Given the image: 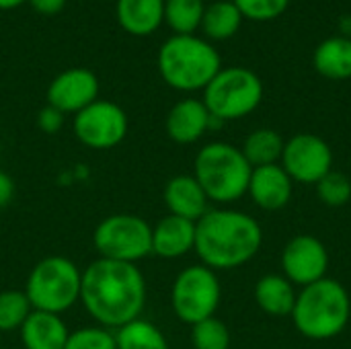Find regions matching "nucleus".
I'll use <instances>...</instances> for the list:
<instances>
[{"mask_svg": "<svg viewBox=\"0 0 351 349\" xmlns=\"http://www.w3.org/2000/svg\"><path fill=\"white\" fill-rule=\"evenodd\" d=\"M80 300L99 327L117 331L140 319L146 304V280L136 263L99 257L82 272Z\"/></svg>", "mask_w": 351, "mask_h": 349, "instance_id": "f257e3e1", "label": "nucleus"}, {"mask_svg": "<svg viewBox=\"0 0 351 349\" xmlns=\"http://www.w3.org/2000/svg\"><path fill=\"white\" fill-rule=\"evenodd\" d=\"M259 222L237 210H208L195 222L193 251L210 269H234L251 261L261 249Z\"/></svg>", "mask_w": 351, "mask_h": 349, "instance_id": "f03ea898", "label": "nucleus"}, {"mask_svg": "<svg viewBox=\"0 0 351 349\" xmlns=\"http://www.w3.org/2000/svg\"><path fill=\"white\" fill-rule=\"evenodd\" d=\"M351 300L343 284L331 278H323L311 286H304L296 294L292 319L300 335L327 341L337 337L350 323Z\"/></svg>", "mask_w": 351, "mask_h": 349, "instance_id": "7ed1b4c3", "label": "nucleus"}, {"mask_svg": "<svg viewBox=\"0 0 351 349\" xmlns=\"http://www.w3.org/2000/svg\"><path fill=\"white\" fill-rule=\"evenodd\" d=\"M158 72L175 91H204L222 70L218 49L197 35H173L158 49Z\"/></svg>", "mask_w": 351, "mask_h": 349, "instance_id": "20e7f679", "label": "nucleus"}, {"mask_svg": "<svg viewBox=\"0 0 351 349\" xmlns=\"http://www.w3.org/2000/svg\"><path fill=\"white\" fill-rule=\"evenodd\" d=\"M253 167L243 150L226 142L206 144L193 165V177L206 191L208 200L232 204L249 191Z\"/></svg>", "mask_w": 351, "mask_h": 349, "instance_id": "39448f33", "label": "nucleus"}, {"mask_svg": "<svg viewBox=\"0 0 351 349\" xmlns=\"http://www.w3.org/2000/svg\"><path fill=\"white\" fill-rule=\"evenodd\" d=\"M82 272L62 255L41 259L29 274L25 294L33 311L62 315L80 300Z\"/></svg>", "mask_w": 351, "mask_h": 349, "instance_id": "423d86ee", "label": "nucleus"}, {"mask_svg": "<svg viewBox=\"0 0 351 349\" xmlns=\"http://www.w3.org/2000/svg\"><path fill=\"white\" fill-rule=\"evenodd\" d=\"M263 99L261 78L241 66L222 68L204 88V105L220 121L241 119L253 113Z\"/></svg>", "mask_w": 351, "mask_h": 349, "instance_id": "0eeeda50", "label": "nucleus"}, {"mask_svg": "<svg viewBox=\"0 0 351 349\" xmlns=\"http://www.w3.org/2000/svg\"><path fill=\"white\" fill-rule=\"evenodd\" d=\"M93 245L103 259L136 263L152 253V226L136 214H111L97 224Z\"/></svg>", "mask_w": 351, "mask_h": 349, "instance_id": "6e6552de", "label": "nucleus"}, {"mask_svg": "<svg viewBox=\"0 0 351 349\" xmlns=\"http://www.w3.org/2000/svg\"><path fill=\"white\" fill-rule=\"evenodd\" d=\"M220 282L214 269L206 265H189L185 267L173 284L171 304L179 321L187 325H195L214 317L220 304Z\"/></svg>", "mask_w": 351, "mask_h": 349, "instance_id": "1a4fd4ad", "label": "nucleus"}, {"mask_svg": "<svg viewBox=\"0 0 351 349\" xmlns=\"http://www.w3.org/2000/svg\"><path fill=\"white\" fill-rule=\"evenodd\" d=\"M72 130L76 140L84 146L93 150H109L125 138L128 115L119 105L97 99L74 115Z\"/></svg>", "mask_w": 351, "mask_h": 349, "instance_id": "9d476101", "label": "nucleus"}, {"mask_svg": "<svg viewBox=\"0 0 351 349\" xmlns=\"http://www.w3.org/2000/svg\"><path fill=\"white\" fill-rule=\"evenodd\" d=\"M331 146L317 134H296L284 144L282 169L292 181L319 183L333 169Z\"/></svg>", "mask_w": 351, "mask_h": 349, "instance_id": "9b49d317", "label": "nucleus"}, {"mask_svg": "<svg viewBox=\"0 0 351 349\" xmlns=\"http://www.w3.org/2000/svg\"><path fill=\"white\" fill-rule=\"evenodd\" d=\"M282 269L290 284L302 288L311 286L325 278L329 269V253L317 237L298 234L284 247Z\"/></svg>", "mask_w": 351, "mask_h": 349, "instance_id": "f8f14e48", "label": "nucleus"}, {"mask_svg": "<svg viewBox=\"0 0 351 349\" xmlns=\"http://www.w3.org/2000/svg\"><path fill=\"white\" fill-rule=\"evenodd\" d=\"M99 99V78L88 68H70L60 72L47 86V105L58 111L78 113Z\"/></svg>", "mask_w": 351, "mask_h": 349, "instance_id": "ddd939ff", "label": "nucleus"}, {"mask_svg": "<svg viewBox=\"0 0 351 349\" xmlns=\"http://www.w3.org/2000/svg\"><path fill=\"white\" fill-rule=\"evenodd\" d=\"M292 179L288 177V173L282 169V165H267V167H257L251 173V181H249V191L253 202L267 210V212H276L282 210L284 206H288L290 197H292Z\"/></svg>", "mask_w": 351, "mask_h": 349, "instance_id": "4468645a", "label": "nucleus"}, {"mask_svg": "<svg viewBox=\"0 0 351 349\" xmlns=\"http://www.w3.org/2000/svg\"><path fill=\"white\" fill-rule=\"evenodd\" d=\"M165 125L173 142L193 144L206 134V130H210V111L206 109L204 101L183 99L171 107Z\"/></svg>", "mask_w": 351, "mask_h": 349, "instance_id": "2eb2a0df", "label": "nucleus"}, {"mask_svg": "<svg viewBox=\"0 0 351 349\" xmlns=\"http://www.w3.org/2000/svg\"><path fill=\"white\" fill-rule=\"evenodd\" d=\"M195 247V222L179 218V216H165L152 226V253L162 259H177L187 255Z\"/></svg>", "mask_w": 351, "mask_h": 349, "instance_id": "dca6fc26", "label": "nucleus"}, {"mask_svg": "<svg viewBox=\"0 0 351 349\" xmlns=\"http://www.w3.org/2000/svg\"><path fill=\"white\" fill-rule=\"evenodd\" d=\"M208 195L193 175H177L165 187V204L173 216L197 222L208 212Z\"/></svg>", "mask_w": 351, "mask_h": 349, "instance_id": "f3484780", "label": "nucleus"}, {"mask_svg": "<svg viewBox=\"0 0 351 349\" xmlns=\"http://www.w3.org/2000/svg\"><path fill=\"white\" fill-rule=\"evenodd\" d=\"M68 327L60 315L33 311L21 327V341L25 349H64L68 341Z\"/></svg>", "mask_w": 351, "mask_h": 349, "instance_id": "a211bd4d", "label": "nucleus"}, {"mask_svg": "<svg viewBox=\"0 0 351 349\" xmlns=\"http://www.w3.org/2000/svg\"><path fill=\"white\" fill-rule=\"evenodd\" d=\"M115 14L125 33L152 35L165 21V0H117Z\"/></svg>", "mask_w": 351, "mask_h": 349, "instance_id": "6ab92c4d", "label": "nucleus"}, {"mask_svg": "<svg viewBox=\"0 0 351 349\" xmlns=\"http://www.w3.org/2000/svg\"><path fill=\"white\" fill-rule=\"evenodd\" d=\"M315 70L329 80L351 78V39L329 37L321 41L313 53Z\"/></svg>", "mask_w": 351, "mask_h": 349, "instance_id": "aec40b11", "label": "nucleus"}, {"mask_svg": "<svg viewBox=\"0 0 351 349\" xmlns=\"http://www.w3.org/2000/svg\"><path fill=\"white\" fill-rule=\"evenodd\" d=\"M255 302L259 309L271 317H286L292 315L296 294L292 284L284 276H263L255 286Z\"/></svg>", "mask_w": 351, "mask_h": 349, "instance_id": "412c9836", "label": "nucleus"}, {"mask_svg": "<svg viewBox=\"0 0 351 349\" xmlns=\"http://www.w3.org/2000/svg\"><path fill=\"white\" fill-rule=\"evenodd\" d=\"M241 23H243V14L239 12L234 2L218 0L210 6H206L204 19H202V29L210 39L222 41V39H230L241 29Z\"/></svg>", "mask_w": 351, "mask_h": 349, "instance_id": "4be33fe9", "label": "nucleus"}, {"mask_svg": "<svg viewBox=\"0 0 351 349\" xmlns=\"http://www.w3.org/2000/svg\"><path fill=\"white\" fill-rule=\"evenodd\" d=\"M284 144L286 142L282 140V136L278 132L261 128L247 136V140L243 144V154L253 169L267 167V165H276L278 160H282Z\"/></svg>", "mask_w": 351, "mask_h": 349, "instance_id": "5701e85b", "label": "nucleus"}, {"mask_svg": "<svg viewBox=\"0 0 351 349\" xmlns=\"http://www.w3.org/2000/svg\"><path fill=\"white\" fill-rule=\"evenodd\" d=\"M115 344L117 349H169L162 331L144 319L119 327L115 331Z\"/></svg>", "mask_w": 351, "mask_h": 349, "instance_id": "b1692460", "label": "nucleus"}, {"mask_svg": "<svg viewBox=\"0 0 351 349\" xmlns=\"http://www.w3.org/2000/svg\"><path fill=\"white\" fill-rule=\"evenodd\" d=\"M204 0H165V21L175 35H193L202 27Z\"/></svg>", "mask_w": 351, "mask_h": 349, "instance_id": "393cba45", "label": "nucleus"}, {"mask_svg": "<svg viewBox=\"0 0 351 349\" xmlns=\"http://www.w3.org/2000/svg\"><path fill=\"white\" fill-rule=\"evenodd\" d=\"M33 313V306L25 290H4L0 292V331H21L27 317Z\"/></svg>", "mask_w": 351, "mask_h": 349, "instance_id": "a878e982", "label": "nucleus"}, {"mask_svg": "<svg viewBox=\"0 0 351 349\" xmlns=\"http://www.w3.org/2000/svg\"><path fill=\"white\" fill-rule=\"evenodd\" d=\"M191 344L195 349H228L230 348V331L220 319L210 317L193 325Z\"/></svg>", "mask_w": 351, "mask_h": 349, "instance_id": "bb28decb", "label": "nucleus"}, {"mask_svg": "<svg viewBox=\"0 0 351 349\" xmlns=\"http://www.w3.org/2000/svg\"><path fill=\"white\" fill-rule=\"evenodd\" d=\"M317 193L325 206L341 208L351 200V179L346 173L331 171L317 183Z\"/></svg>", "mask_w": 351, "mask_h": 349, "instance_id": "cd10ccee", "label": "nucleus"}, {"mask_svg": "<svg viewBox=\"0 0 351 349\" xmlns=\"http://www.w3.org/2000/svg\"><path fill=\"white\" fill-rule=\"evenodd\" d=\"M64 349H117L115 333L105 327H82L70 331Z\"/></svg>", "mask_w": 351, "mask_h": 349, "instance_id": "c85d7f7f", "label": "nucleus"}, {"mask_svg": "<svg viewBox=\"0 0 351 349\" xmlns=\"http://www.w3.org/2000/svg\"><path fill=\"white\" fill-rule=\"evenodd\" d=\"M232 2L243 14V19L247 16L251 21H274L282 16L290 6V0H232Z\"/></svg>", "mask_w": 351, "mask_h": 349, "instance_id": "c756f323", "label": "nucleus"}, {"mask_svg": "<svg viewBox=\"0 0 351 349\" xmlns=\"http://www.w3.org/2000/svg\"><path fill=\"white\" fill-rule=\"evenodd\" d=\"M64 113L62 111H58L56 107H51V105H45L41 111H39V115H37V125H39V130L41 132H45V134H58L62 128H64Z\"/></svg>", "mask_w": 351, "mask_h": 349, "instance_id": "7c9ffc66", "label": "nucleus"}, {"mask_svg": "<svg viewBox=\"0 0 351 349\" xmlns=\"http://www.w3.org/2000/svg\"><path fill=\"white\" fill-rule=\"evenodd\" d=\"M27 2L33 6V10H37L39 14H45V16L58 14L66 6V0H27Z\"/></svg>", "mask_w": 351, "mask_h": 349, "instance_id": "2f4dec72", "label": "nucleus"}, {"mask_svg": "<svg viewBox=\"0 0 351 349\" xmlns=\"http://www.w3.org/2000/svg\"><path fill=\"white\" fill-rule=\"evenodd\" d=\"M12 197H14V181L4 171H0V208L8 206Z\"/></svg>", "mask_w": 351, "mask_h": 349, "instance_id": "473e14b6", "label": "nucleus"}, {"mask_svg": "<svg viewBox=\"0 0 351 349\" xmlns=\"http://www.w3.org/2000/svg\"><path fill=\"white\" fill-rule=\"evenodd\" d=\"M23 2H27V0H0V10H10V8H16V6H21Z\"/></svg>", "mask_w": 351, "mask_h": 349, "instance_id": "72a5a7b5", "label": "nucleus"}]
</instances>
